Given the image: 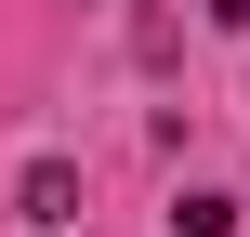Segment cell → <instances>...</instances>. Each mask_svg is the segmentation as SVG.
<instances>
[{
    "label": "cell",
    "instance_id": "6da1fadb",
    "mask_svg": "<svg viewBox=\"0 0 250 237\" xmlns=\"http://www.w3.org/2000/svg\"><path fill=\"white\" fill-rule=\"evenodd\" d=\"M13 211H26V224H79V172H66V158H26Z\"/></svg>",
    "mask_w": 250,
    "mask_h": 237
},
{
    "label": "cell",
    "instance_id": "7a4b0ae2",
    "mask_svg": "<svg viewBox=\"0 0 250 237\" xmlns=\"http://www.w3.org/2000/svg\"><path fill=\"white\" fill-rule=\"evenodd\" d=\"M171 237H237V198H224V185H198V198L171 211Z\"/></svg>",
    "mask_w": 250,
    "mask_h": 237
}]
</instances>
